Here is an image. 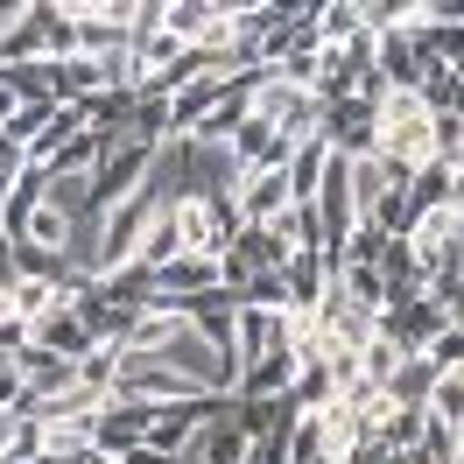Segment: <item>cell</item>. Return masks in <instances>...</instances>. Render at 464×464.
<instances>
[{
	"label": "cell",
	"mask_w": 464,
	"mask_h": 464,
	"mask_svg": "<svg viewBox=\"0 0 464 464\" xmlns=\"http://www.w3.org/2000/svg\"><path fill=\"white\" fill-rule=\"evenodd\" d=\"M373 155L387 162V169H430L436 155V106L422 99V92H401V85H387L373 99Z\"/></svg>",
	"instance_id": "6da1fadb"
},
{
	"label": "cell",
	"mask_w": 464,
	"mask_h": 464,
	"mask_svg": "<svg viewBox=\"0 0 464 464\" xmlns=\"http://www.w3.org/2000/svg\"><path fill=\"white\" fill-rule=\"evenodd\" d=\"M458 239H464V211H450V204H430L415 226H408V261L415 267H450V254H458Z\"/></svg>",
	"instance_id": "7a4b0ae2"
},
{
	"label": "cell",
	"mask_w": 464,
	"mask_h": 464,
	"mask_svg": "<svg viewBox=\"0 0 464 464\" xmlns=\"http://www.w3.org/2000/svg\"><path fill=\"white\" fill-rule=\"evenodd\" d=\"M289 204H303V198H295V169H289V162H282V169L239 176V218H246V226H275Z\"/></svg>",
	"instance_id": "3957f363"
}]
</instances>
